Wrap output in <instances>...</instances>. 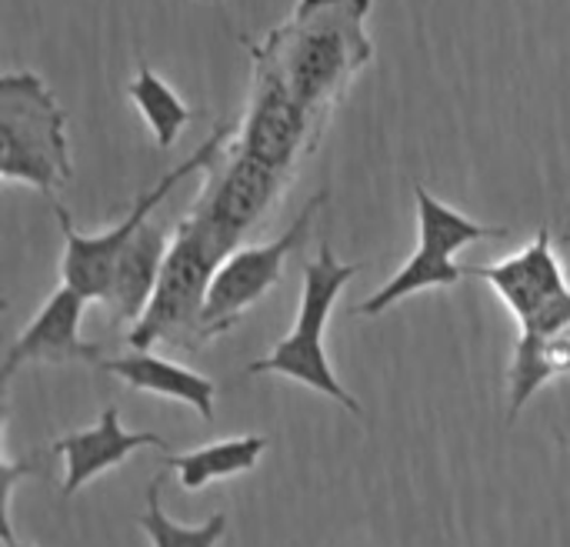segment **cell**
<instances>
[{
  "label": "cell",
  "instance_id": "e0dca14e",
  "mask_svg": "<svg viewBox=\"0 0 570 547\" xmlns=\"http://www.w3.org/2000/svg\"><path fill=\"white\" fill-rule=\"evenodd\" d=\"M127 97L130 104L140 110V117L147 120L150 134H154V144L160 150H170L180 137V130L197 117V110H190L177 94L174 87L147 64L140 60L137 64V74L130 77L127 84Z\"/></svg>",
  "mask_w": 570,
  "mask_h": 547
},
{
  "label": "cell",
  "instance_id": "6da1fadb",
  "mask_svg": "<svg viewBox=\"0 0 570 547\" xmlns=\"http://www.w3.org/2000/svg\"><path fill=\"white\" fill-rule=\"evenodd\" d=\"M367 13L371 0H301L261 47L250 43V53L271 64L294 97L324 120L374 57Z\"/></svg>",
  "mask_w": 570,
  "mask_h": 547
},
{
  "label": "cell",
  "instance_id": "277c9868",
  "mask_svg": "<svg viewBox=\"0 0 570 547\" xmlns=\"http://www.w3.org/2000/svg\"><path fill=\"white\" fill-rule=\"evenodd\" d=\"M357 271H361V264L337 261L334 247L324 241L321 257L304 264L301 311H297L294 331L284 341H277V348L267 358L254 361L247 368V374H281V378H291V381H297V384H304V388L337 401L351 414H361L357 398L337 381V374H334V368L327 361V351H324V331H327V321L334 314V304H337L341 291L357 277Z\"/></svg>",
  "mask_w": 570,
  "mask_h": 547
},
{
  "label": "cell",
  "instance_id": "8992f818",
  "mask_svg": "<svg viewBox=\"0 0 570 547\" xmlns=\"http://www.w3.org/2000/svg\"><path fill=\"white\" fill-rule=\"evenodd\" d=\"M327 204V191L314 194L304 211L294 217V224L271 244H257V247H237L214 274V284L207 291V304H204V321H200V338L214 341L220 334H227L261 297H267L281 277H284V264L287 257L304 244L314 214Z\"/></svg>",
  "mask_w": 570,
  "mask_h": 547
},
{
  "label": "cell",
  "instance_id": "7c38bea8",
  "mask_svg": "<svg viewBox=\"0 0 570 547\" xmlns=\"http://www.w3.org/2000/svg\"><path fill=\"white\" fill-rule=\"evenodd\" d=\"M167 247H170V241H167L164 227L147 221L137 231V237L124 247V254L117 257L110 287L104 294V304L117 324H127V321L134 324L144 314V307H147L157 281H160Z\"/></svg>",
  "mask_w": 570,
  "mask_h": 547
},
{
  "label": "cell",
  "instance_id": "5bb4252c",
  "mask_svg": "<svg viewBox=\"0 0 570 547\" xmlns=\"http://www.w3.org/2000/svg\"><path fill=\"white\" fill-rule=\"evenodd\" d=\"M464 277H471V267H461L454 264V251L444 247V244H434V241H417V251L414 257L374 294L367 297L364 304H357V314L364 318H377L384 311H391L394 304H401L404 297L417 294V291H428V287H451V284H461Z\"/></svg>",
  "mask_w": 570,
  "mask_h": 547
},
{
  "label": "cell",
  "instance_id": "30bf717a",
  "mask_svg": "<svg viewBox=\"0 0 570 547\" xmlns=\"http://www.w3.org/2000/svg\"><path fill=\"white\" fill-rule=\"evenodd\" d=\"M471 277L488 281L498 291V297L511 307L518 324H524L538 307H544L551 297L568 291L564 264L554 254V241H551V227L548 224L538 231V237L521 254L504 257L498 264L471 267Z\"/></svg>",
  "mask_w": 570,
  "mask_h": 547
},
{
  "label": "cell",
  "instance_id": "2e32d148",
  "mask_svg": "<svg viewBox=\"0 0 570 547\" xmlns=\"http://www.w3.org/2000/svg\"><path fill=\"white\" fill-rule=\"evenodd\" d=\"M264 451H267V441L257 434H247V438L204 445V448L187 451V455H167L164 465L170 471H177L184 491H200L210 481H224V478L254 471Z\"/></svg>",
  "mask_w": 570,
  "mask_h": 547
},
{
  "label": "cell",
  "instance_id": "d6986e66",
  "mask_svg": "<svg viewBox=\"0 0 570 547\" xmlns=\"http://www.w3.org/2000/svg\"><path fill=\"white\" fill-rule=\"evenodd\" d=\"M160 491H164V475H157L147 488V511L137 518L140 531L150 538L154 547H214L224 538V528H227V518L224 515H214L207 518L200 528H187V525H177L164 515L160 508Z\"/></svg>",
  "mask_w": 570,
  "mask_h": 547
},
{
  "label": "cell",
  "instance_id": "9a60e30c",
  "mask_svg": "<svg viewBox=\"0 0 570 547\" xmlns=\"http://www.w3.org/2000/svg\"><path fill=\"white\" fill-rule=\"evenodd\" d=\"M570 374V331L561 334H528L514 348L511 361V411L508 424L524 411V404L551 381Z\"/></svg>",
  "mask_w": 570,
  "mask_h": 547
},
{
  "label": "cell",
  "instance_id": "ac0fdd59",
  "mask_svg": "<svg viewBox=\"0 0 570 547\" xmlns=\"http://www.w3.org/2000/svg\"><path fill=\"white\" fill-rule=\"evenodd\" d=\"M414 201H417V241H434L451 247L454 254L471 247L474 241H501L508 237V227H484L478 221H471L468 214L441 204L428 187H414Z\"/></svg>",
  "mask_w": 570,
  "mask_h": 547
},
{
  "label": "cell",
  "instance_id": "8fae6325",
  "mask_svg": "<svg viewBox=\"0 0 570 547\" xmlns=\"http://www.w3.org/2000/svg\"><path fill=\"white\" fill-rule=\"evenodd\" d=\"M140 448H157L167 451L170 445L160 434L150 431H124L120 428V414L117 408H107L100 414V421L87 431H73L60 441H53V455H60L67 461V478H63V498H73L87 481H94L97 475L120 468L134 451Z\"/></svg>",
  "mask_w": 570,
  "mask_h": 547
},
{
  "label": "cell",
  "instance_id": "4fadbf2b",
  "mask_svg": "<svg viewBox=\"0 0 570 547\" xmlns=\"http://www.w3.org/2000/svg\"><path fill=\"white\" fill-rule=\"evenodd\" d=\"M100 371L120 378L134 391H147V394H157V398L190 404L204 421L214 418V398H217L214 381L190 371V368H184V364H174V361L157 358L150 351H130L124 358L100 361Z\"/></svg>",
  "mask_w": 570,
  "mask_h": 547
},
{
  "label": "cell",
  "instance_id": "ba28073f",
  "mask_svg": "<svg viewBox=\"0 0 570 547\" xmlns=\"http://www.w3.org/2000/svg\"><path fill=\"white\" fill-rule=\"evenodd\" d=\"M294 174L264 164L244 150H234L227 160H214L207 167V184L190 207L230 251H237L240 237L277 204L281 191Z\"/></svg>",
  "mask_w": 570,
  "mask_h": 547
},
{
  "label": "cell",
  "instance_id": "7a4b0ae2",
  "mask_svg": "<svg viewBox=\"0 0 570 547\" xmlns=\"http://www.w3.org/2000/svg\"><path fill=\"white\" fill-rule=\"evenodd\" d=\"M230 254L234 251L200 217L187 214L184 221H177L160 267V281L144 314L134 321L127 344L134 351H150L154 344L197 351L204 344L200 321H204L207 291L214 284L217 267Z\"/></svg>",
  "mask_w": 570,
  "mask_h": 547
},
{
  "label": "cell",
  "instance_id": "44dd1931",
  "mask_svg": "<svg viewBox=\"0 0 570 547\" xmlns=\"http://www.w3.org/2000/svg\"><path fill=\"white\" fill-rule=\"evenodd\" d=\"M558 438H561V434H558ZM561 441H564V445H568V448H570V438H561Z\"/></svg>",
  "mask_w": 570,
  "mask_h": 547
},
{
  "label": "cell",
  "instance_id": "3957f363",
  "mask_svg": "<svg viewBox=\"0 0 570 547\" xmlns=\"http://www.w3.org/2000/svg\"><path fill=\"white\" fill-rule=\"evenodd\" d=\"M0 177L3 184H27L50 201L73 180L67 117L33 70H7L0 77Z\"/></svg>",
  "mask_w": 570,
  "mask_h": 547
},
{
  "label": "cell",
  "instance_id": "ffe728a7",
  "mask_svg": "<svg viewBox=\"0 0 570 547\" xmlns=\"http://www.w3.org/2000/svg\"><path fill=\"white\" fill-rule=\"evenodd\" d=\"M0 538H3V545L7 547H33V545H23V541H17V538H13V531H0Z\"/></svg>",
  "mask_w": 570,
  "mask_h": 547
},
{
  "label": "cell",
  "instance_id": "52a82bcc",
  "mask_svg": "<svg viewBox=\"0 0 570 547\" xmlns=\"http://www.w3.org/2000/svg\"><path fill=\"white\" fill-rule=\"evenodd\" d=\"M321 120L294 97V90L281 80V74L254 57V87L247 100V114L237 127L234 150H244L264 164H274L294 174L297 160L314 147Z\"/></svg>",
  "mask_w": 570,
  "mask_h": 547
},
{
  "label": "cell",
  "instance_id": "5b68a950",
  "mask_svg": "<svg viewBox=\"0 0 570 547\" xmlns=\"http://www.w3.org/2000/svg\"><path fill=\"white\" fill-rule=\"evenodd\" d=\"M230 134H234V124H220L184 164H177L174 170H167L160 177V184H154L150 191H144L134 201L130 214L117 227H110L104 234H83V231H77L73 221H70V214L60 204H53V214H57L60 231H63V261H60L63 284H70L73 291H80L87 301H104V294L110 287V277H114V267H117V257L124 254V247L137 237V231L150 221V214L170 197V191L180 180L194 177L197 170H207L220 157V150L230 144Z\"/></svg>",
  "mask_w": 570,
  "mask_h": 547
},
{
  "label": "cell",
  "instance_id": "9c48e42d",
  "mask_svg": "<svg viewBox=\"0 0 570 547\" xmlns=\"http://www.w3.org/2000/svg\"><path fill=\"white\" fill-rule=\"evenodd\" d=\"M87 297L73 291L70 284H60L37 318L27 324V331L7 348L3 354V378L10 381L23 364H63V361H97L104 354V344L80 338V321L87 311Z\"/></svg>",
  "mask_w": 570,
  "mask_h": 547
}]
</instances>
